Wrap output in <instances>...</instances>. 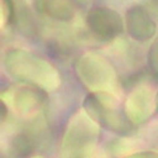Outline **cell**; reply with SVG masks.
<instances>
[{
  "mask_svg": "<svg viewBox=\"0 0 158 158\" xmlns=\"http://www.w3.org/2000/svg\"><path fill=\"white\" fill-rule=\"evenodd\" d=\"M4 67L10 76L28 82L34 87L53 90L60 85V75L52 63L41 56L20 48L6 52Z\"/></svg>",
  "mask_w": 158,
  "mask_h": 158,
  "instance_id": "obj_1",
  "label": "cell"
},
{
  "mask_svg": "<svg viewBox=\"0 0 158 158\" xmlns=\"http://www.w3.org/2000/svg\"><path fill=\"white\" fill-rule=\"evenodd\" d=\"M75 72L80 81L95 94L114 93L118 87L116 72L102 56L86 52L75 61Z\"/></svg>",
  "mask_w": 158,
  "mask_h": 158,
  "instance_id": "obj_2",
  "label": "cell"
},
{
  "mask_svg": "<svg viewBox=\"0 0 158 158\" xmlns=\"http://www.w3.org/2000/svg\"><path fill=\"white\" fill-rule=\"evenodd\" d=\"M89 31L102 42L113 41L124 32L125 22L116 10L108 6H93L86 14Z\"/></svg>",
  "mask_w": 158,
  "mask_h": 158,
  "instance_id": "obj_3",
  "label": "cell"
},
{
  "mask_svg": "<svg viewBox=\"0 0 158 158\" xmlns=\"http://www.w3.org/2000/svg\"><path fill=\"white\" fill-rule=\"evenodd\" d=\"M128 34L137 42H148L156 35L157 25L148 10L140 5L131 6L125 14Z\"/></svg>",
  "mask_w": 158,
  "mask_h": 158,
  "instance_id": "obj_4",
  "label": "cell"
},
{
  "mask_svg": "<svg viewBox=\"0 0 158 158\" xmlns=\"http://www.w3.org/2000/svg\"><path fill=\"white\" fill-rule=\"evenodd\" d=\"M2 9L8 25L20 31L24 35H32L35 33L32 13L25 5L24 0H3Z\"/></svg>",
  "mask_w": 158,
  "mask_h": 158,
  "instance_id": "obj_5",
  "label": "cell"
},
{
  "mask_svg": "<svg viewBox=\"0 0 158 158\" xmlns=\"http://www.w3.org/2000/svg\"><path fill=\"white\" fill-rule=\"evenodd\" d=\"M34 6L39 13L58 22L72 20L77 10L75 0H34Z\"/></svg>",
  "mask_w": 158,
  "mask_h": 158,
  "instance_id": "obj_6",
  "label": "cell"
},
{
  "mask_svg": "<svg viewBox=\"0 0 158 158\" xmlns=\"http://www.w3.org/2000/svg\"><path fill=\"white\" fill-rule=\"evenodd\" d=\"M125 111L133 122H142L151 115L152 111V93L148 87H138L130 94Z\"/></svg>",
  "mask_w": 158,
  "mask_h": 158,
  "instance_id": "obj_7",
  "label": "cell"
},
{
  "mask_svg": "<svg viewBox=\"0 0 158 158\" xmlns=\"http://www.w3.org/2000/svg\"><path fill=\"white\" fill-rule=\"evenodd\" d=\"M13 102L14 108L22 113H31L35 110L42 104L44 95L39 87L33 86H20L13 93Z\"/></svg>",
  "mask_w": 158,
  "mask_h": 158,
  "instance_id": "obj_8",
  "label": "cell"
},
{
  "mask_svg": "<svg viewBox=\"0 0 158 158\" xmlns=\"http://www.w3.org/2000/svg\"><path fill=\"white\" fill-rule=\"evenodd\" d=\"M147 61H148V66H149L151 71L156 76H158V35L153 41V43H152V46L148 51Z\"/></svg>",
  "mask_w": 158,
  "mask_h": 158,
  "instance_id": "obj_9",
  "label": "cell"
},
{
  "mask_svg": "<svg viewBox=\"0 0 158 158\" xmlns=\"http://www.w3.org/2000/svg\"><path fill=\"white\" fill-rule=\"evenodd\" d=\"M156 106H157V110H158V94L156 96Z\"/></svg>",
  "mask_w": 158,
  "mask_h": 158,
  "instance_id": "obj_10",
  "label": "cell"
},
{
  "mask_svg": "<svg viewBox=\"0 0 158 158\" xmlns=\"http://www.w3.org/2000/svg\"><path fill=\"white\" fill-rule=\"evenodd\" d=\"M153 2H154L156 4H158V0H153Z\"/></svg>",
  "mask_w": 158,
  "mask_h": 158,
  "instance_id": "obj_11",
  "label": "cell"
}]
</instances>
